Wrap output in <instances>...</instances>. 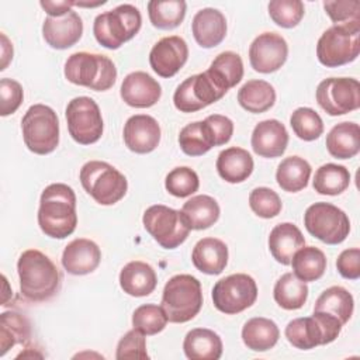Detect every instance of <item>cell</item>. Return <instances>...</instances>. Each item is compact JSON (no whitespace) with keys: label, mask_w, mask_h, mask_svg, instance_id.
<instances>
[{"label":"cell","mask_w":360,"mask_h":360,"mask_svg":"<svg viewBox=\"0 0 360 360\" xmlns=\"http://www.w3.org/2000/svg\"><path fill=\"white\" fill-rule=\"evenodd\" d=\"M21 131L25 146L37 155H48L59 143L58 115L45 104H34L25 111Z\"/></svg>","instance_id":"obj_8"},{"label":"cell","mask_w":360,"mask_h":360,"mask_svg":"<svg viewBox=\"0 0 360 360\" xmlns=\"http://www.w3.org/2000/svg\"><path fill=\"white\" fill-rule=\"evenodd\" d=\"M69 135L80 145H91L103 135V117L97 103L87 96L72 98L65 111Z\"/></svg>","instance_id":"obj_12"},{"label":"cell","mask_w":360,"mask_h":360,"mask_svg":"<svg viewBox=\"0 0 360 360\" xmlns=\"http://www.w3.org/2000/svg\"><path fill=\"white\" fill-rule=\"evenodd\" d=\"M191 31L201 48H214L219 45L226 35L225 15L212 7L202 8L193 17Z\"/></svg>","instance_id":"obj_23"},{"label":"cell","mask_w":360,"mask_h":360,"mask_svg":"<svg viewBox=\"0 0 360 360\" xmlns=\"http://www.w3.org/2000/svg\"><path fill=\"white\" fill-rule=\"evenodd\" d=\"M200 180L197 173L187 167V166H179L170 170L165 179V187L169 191V194L183 198L194 194L198 190Z\"/></svg>","instance_id":"obj_44"},{"label":"cell","mask_w":360,"mask_h":360,"mask_svg":"<svg viewBox=\"0 0 360 360\" xmlns=\"http://www.w3.org/2000/svg\"><path fill=\"white\" fill-rule=\"evenodd\" d=\"M238 103L246 111L260 114L274 105L276 90L266 80H248L238 91Z\"/></svg>","instance_id":"obj_32"},{"label":"cell","mask_w":360,"mask_h":360,"mask_svg":"<svg viewBox=\"0 0 360 360\" xmlns=\"http://www.w3.org/2000/svg\"><path fill=\"white\" fill-rule=\"evenodd\" d=\"M273 297L283 309H300L307 302L308 285L294 273H285L276 281Z\"/></svg>","instance_id":"obj_39"},{"label":"cell","mask_w":360,"mask_h":360,"mask_svg":"<svg viewBox=\"0 0 360 360\" xmlns=\"http://www.w3.org/2000/svg\"><path fill=\"white\" fill-rule=\"evenodd\" d=\"M205 121L210 124L212 129L217 146H221L229 142L233 134V122L231 118L221 114H211L205 118Z\"/></svg>","instance_id":"obj_51"},{"label":"cell","mask_w":360,"mask_h":360,"mask_svg":"<svg viewBox=\"0 0 360 360\" xmlns=\"http://www.w3.org/2000/svg\"><path fill=\"white\" fill-rule=\"evenodd\" d=\"M360 52V21L333 24L318 39L316 56L326 68H339L357 59Z\"/></svg>","instance_id":"obj_5"},{"label":"cell","mask_w":360,"mask_h":360,"mask_svg":"<svg viewBox=\"0 0 360 360\" xmlns=\"http://www.w3.org/2000/svg\"><path fill=\"white\" fill-rule=\"evenodd\" d=\"M326 149L336 159H350L360 150V127L356 122H339L326 135Z\"/></svg>","instance_id":"obj_29"},{"label":"cell","mask_w":360,"mask_h":360,"mask_svg":"<svg viewBox=\"0 0 360 360\" xmlns=\"http://www.w3.org/2000/svg\"><path fill=\"white\" fill-rule=\"evenodd\" d=\"M305 246V238L300 228L291 222L277 224L269 235L271 256L281 264L288 266L298 249Z\"/></svg>","instance_id":"obj_25"},{"label":"cell","mask_w":360,"mask_h":360,"mask_svg":"<svg viewBox=\"0 0 360 360\" xmlns=\"http://www.w3.org/2000/svg\"><path fill=\"white\" fill-rule=\"evenodd\" d=\"M354 300L353 295L340 285H332L326 288L315 301L314 312H323L335 316L345 325L353 314Z\"/></svg>","instance_id":"obj_33"},{"label":"cell","mask_w":360,"mask_h":360,"mask_svg":"<svg viewBox=\"0 0 360 360\" xmlns=\"http://www.w3.org/2000/svg\"><path fill=\"white\" fill-rule=\"evenodd\" d=\"M252 149L262 158H278L288 145V132L278 120H264L256 124L252 132Z\"/></svg>","instance_id":"obj_21"},{"label":"cell","mask_w":360,"mask_h":360,"mask_svg":"<svg viewBox=\"0 0 360 360\" xmlns=\"http://www.w3.org/2000/svg\"><path fill=\"white\" fill-rule=\"evenodd\" d=\"M267 8L270 18L283 28H294L305 14L304 3L300 0H273Z\"/></svg>","instance_id":"obj_45"},{"label":"cell","mask_w":360,"mask_h":360,"mask_svg":"<svg viewBox=\"0 0 360 360\" xmlns=\"http://www.w3.org/2000/svg\"><path fill=\"white\" fill-rule=\"evenodd\" d=\"M350 184V173L342 165L326 163L316 169L314 176V190L323 195L342 194Z\"/></svg>","instance_id":"obj_40"},{"label":"cell","mask_w":360,"mask_h":360,"mask_svg":"<svg viewBox=\"0 0 360 360\" xmlns=\"http://www.w3.org/2000/svg\"><path fill=\"white\" fill-rule=\"evenodd\" d=\"M188 46L179 35H170L159 39L150 49L149 63L160 77H173L187 62Z\"/></svg>","instance_id":"obj_17"},{"label":"cell","mask_w":360,"mask_h":360,"mask_svg":"<svg viewBox=\"0 0 360 360\" xmlns=\"http://www.w3.org/2000/svg\"><path fill=\"white\" fill-rule=\"evenodd\" d=\"M63 269L73 276H84L94 271L101 260V250L96 242L77 238L73 239L63 249L62 253Z\"/></svg>","instance_id":"obj_22"},{"label":"cell","mask_w":360,"mask_h":360,"mask_svg":"<svg viewBox=\"0 0 360 360\" xmlns=\"http://www.w3.org/2000/svg\"><path fill=\"white\" fill-rule=\"evenodd\" d=\"M167 316L162 307L155 304H143L132 314V326L143 335H156L166 328Z\"/></svg>","instance_id":"obj_43"},{"label":"cell","mask_w":360,"mask_h":360,"mask_svg":"<svg viewBox=\"0 0 360 360\" xmlns=\"http://www.w3.org/2000/svg\"><path fill=\"white\" fill-rule=\"evenodd\" d=\"M63 73L68 82L96 91L111 89L117 80V68L114 62L101 53H72L65 62Z\"/></svg>","instance_id":"obj_4"},{"label":"cell","mask_w":360,"mask_h":360,"mask_svg":"<svg viewBox=\"0 0 360 360\" xmlns=\"http://www.w3.org/2000/svg\"><path fill=\"white\" fill-rule=\"evenodd\" d=\"M250 210L260 218H274L280 214L283 204L278 194L269 187H256L249 194Z\"/></svg>","instance_id":"obj_46"},{"label":"cell","mask_w":360,"mask_h":360,"mask_svg":"<svg viewBox=\"0 0 360 360\" xmlns=\"http://www.w3.org/2000/svg\"><path fill=\"white\" fill-rule=\"evenodd\" d=\"M24 98L21 84L8 77L0 80V115L7 117L18 110Z\"/></svg>","instance_id":"obj_48"},{"label":"cell","mask_w":360,"mask_h":360,"mask_svg":"<svg viewBox=\"0 0 360 360\" xmlns=\"http://www.w3.org/2000/svg\"><path fill=\"white\" fill-rule=\"evenodd\" d=\"M187 4L183 0H150L148 14L153 27L159 30H173L181 24Z\"/></svg>","instance_id":"obj_41"},{"label":"cell","mask_w":360,"mask_h":360,"mask_svg":"<svg viewBox=\"0 0 360 360\" xmlns=\"http://www.w3.org/2000/svg\"><path fill=\"white\" fill-rule=\"evenodd\" d=\"M311 176V165L300 156H288L280 162L276 172L277 184L288 193H297L307 187Z\"/></svg>","instance_id":"obj_37"},{"label":"cell","mask_w":360,"mask_h":360,"mask_svg":"<svg viewBox=\"0 0 360 360\" xmlns=\"http://www.w3.org/2000/svg\"><path fill=\"white\" fill-rule=\"evenodd\" d=\"M82 34L83 21L73 10L60 17H46L42 24V37L45 42L55 49L73 46L82 38Z\"/></svg>","instance_id":"obj_19"},{"label":"cell","mask_w":360,"mask_h":360,"mask_svg":"<svg viewBox=\"0 0 360 360\" xmlns=\"http://www.w3.org/2000/svg\"><path fill=\"white\" fill-rule=\"evenodd\" d=\"M142 222L149 235L165 249L180 246L191 231L181 211L162 204H155L146 208Z\"/></svg>","instance_id":"obj_10"},{"label":"cell","mask_w":360,"mask_h":360,"mask_svg":"<svg viewBox=\"0 0 360 360\" xmlns=\"http://www.w3.org/2000/svg\"><path fill=\"white\" fill-rule=\"evenodd\" d=\"M162 309L167 321L184 323L191 321L202 307L201 283L191 274H176L165 284Z\"/></svg>","instance_id":"obj_3"},{"label":"cell","mask_w":360,"mask_h":360,"mask_svg":"<svg viewBox=\"0 0 360 360\" xmlns=\"http://www.w3.org/2000/svg\"><path fill=\"white\" fill-rule=\"evenodd\" d=\"M124 142L135 153H149L160 142V127L158 121L148 114H136L127 120L124 125Z\"/></svg>","instance_id":"obj_18"},{"label":"cell","mask_w":360,"mask_h":360,"mask_svg":"<svg viewBox=\"0 0 360 360\" xmlns=\"http://www.w3.org/2000/svg\"><path fill=\"white\" fill-rule=\"evenodd\" d=\"M31 339L30 321L14 311L0 315V356H4L15 345H27Z\"/></svg>","instance_id":"obj_35"},{"label":"cell","mask_w":360,"mask_h":360,"mask_svg":"<svg viewBox=\"0 0 360 360\" xmlns=\"http://www.w3.org/2000/svg\"><path fill=\"white\" fill-rule=\"evenodd\" d=\"M207 72L224 91H228L242 80L243 62L236 52L225 51L217 55Z\"/></svg>","instance_id":"obj_34"},{"label":"cell","mask_w":360,"mask_h":360,"mask_svg":"<svg viewBox=\"0 0 360 360\" xmlns=\"http://www.w3.org/2000/svg\"><path fill=\"white\" fill-rule=\"evenodd\" d=\"M280 338L278 326L274 321L263 316H255L245 322L242 328V340L253 352H267L276 346Z\"/></svg>","instance_id":"obj_30"},{"label":"cell","mask_w":360,"mask_h":360,"mask_svg":"<svg viewBox=\"0 0 360 360\" xmlns=\"http://www.w3.org/2000/svg\"><path fill=\"white\" fill-rule=\"evenodd\" d=\"M79 177L84 191L101 205L118 202L128 190L127 177L107 162L90 160L84 163Z\"/></svg>","instance_id":"obj_7"},{"label":"cell","mask_w":360,"mask_h":360,"mask_svg":"<svg viewBox=\"0 0 360 360\" xmlns=\"http://www.w3.org/2000/svg\"><path fill=\"white\" fill-rule=\"evenodd\" d=\"M183 350L190 360H218L222 354V340L211 329L195 328L187 332Z\"/></svg>","instance_id":"obj_28"},{"label":"cell","mask_w":360,"mask_h":360,"mask_svg":"<svg viewBox=\"0 0 360 360\" xmlns=\"http://www.w3.org/2000/svg\"><path fill=\"white\" fill-rule=\"evenodd\" d=\"M41 7L46 11L48 17H60L69 13L73 6V1H41Z\"/></svg>","instance_id":"obj_52"},{"label":"cell","mask_w":360,"mask_h":360,"mask_svg":"<svg viewBox=\"0 0 360 360\" xmlns=\"http://www.w3.org/2000/svg\"><path fill=\"white\" fill-rule=\"evenodd\" d=\"M20 291L31 302H42L58 294L62 285V273L42 252L28 249L17 262Z\"/></svg>","instance_id":"obj_2"},{"label":"cell","mask_w":360,"mask_h":360,"mask_svg":"<svg viewBox=\"0 0 360 360\" xmlns=\"http://www.w3.org/2000/svg\"><path fill=\"white\" fill-rule=\"evenodd\" d=\"M307 231L328 245L342 243L350 232V221L346 212L330 202H315L304 214Z\"/></svg>","instance_id":"obj_11"},{"label":"cell","mask_w":360,"mask_h":360,"mask_svg":"<svg viewBox=\"0 0 360 360\" xmlns=\"http://www.w3.org/2000/svg\"><path fill=\"white\" fill-rule=\"evenodd\" d=\"M120 93L125 104L135 108H148L159 101L162 87L150 75L138 70L124 77Z\"/></svg>","instance_id":"obj_20"},{"label":"cell","mask_w":360,"mask_h":360,"mask_svg":"<svg viewBox=\"0 0 360 360\" xmlns=\"http://www.w3.org/2000/svg\"><path fill=\"white\" fill-rule=\"evenodd\" d=\"M287 41L276 32L259 34L249 46L250 66L259 73H273L287 60Z\"/></svg>","instance_id":"obj_16"},{"label":"cell","mask_w":360,"mask_h":360,"mask_svg":"<svg viewBox=\"0 0 360 360\" xmlns=\"http://www.w3.org/2000/svg\"><path fill=\"white\" fill-rule=\"evenodd\" d=\"M191 262L201 273L221 274L228 264V246L221 239L202 238L193 248Z\"/></svg>","instance_id":"obj_24"},{"label":"cell","mask_w":360,"mask_h":360,"mask_svg":"<svg viewBox=\"0 0 360 360\" xmlns=\"http://www.w3.org/2000/svg\"><path fill=\"white\" fill-rule=\"evenodd\" d=\"M342 322L332 315L314 312L312 316L295 318L285 326L287 340L297 349L309 350L332 343L342 330Z\"/></svg>","instance_id":"obj_9"},{"label":"cell","mask_w":360,"mask_h":360,"mask_svg":"<svg viewBox=\"0 0 360 360\" xmlns=\"http://www.w3.org/2000/svg\"><path fill=\"white\" fill-rule=\"evenodd\" d=\"M38 225L46 236L55 239H65L75 232L77 214L76 194L72 187L63 183L45 187L39 198Z\"/></svg>","instance_id":"obj_1"},{"label":"cell","mask_w":360,"mask_h":360,"mask_svg":"<svg viewBox=\"0 0 360 360\" xmlns=\"http://www.w3.org/2000/svg\"><path fill=\"white\" fill-rule=\"evenodd\" d=\"M141 25V11L132 4H120L94 18L93 34L101 46L118 49L138 34Z\"/></svg>","instance_id":"obj_6"},{"label":"cell","mask_w":360,"mask_h":360,"mask_svg":"<svg viewBox=\"0 0 360 360\" xmlns=\"http://www.w3.org/2000/svg\"><path fill=\"white\" fill-rule=\"evenodd\" d=\"M339 274L347 280H357L360 277V249L352 248L343 250L336 260Z\"/></svg>","instance_id":"obj_50"},{"label":"cell","mask_w":360,"mask_h":360,"mask_svg":"<svg viewBox=\"0 0 360 360\" xmlns=\"http://www.w3.org/2000/svg\"><path fill=\"white\" fill-rule=\"evenodd\" d=\"M181 214L186 218L190 229L201 231L212 226L218 221L221 210L215 198L200 194L191 197L183 204Z\"/></svg>","instance_id":"obj_31"},{"label":"cell","mask_w":360,"mask_h":360,"mask_svg":"<svg viewBox=\"0 0 360 360\" xmlns=\"http://www.w3.org/2000/svg\"><path fill=\"white\" fill-rule=\"evenodd\" d=\"M1 58H3V62H1V68L0 70H4L7 68V63L8 60L13 58V45L8 42L7 37L4 34H1Z\"/></svg>","instance_id":"obj_53"},{"label":"cell","mask_w":360,"mask_h":360,"mask_svg":"<svg viewBox=\"0 0 360 360\" xmlns=\"http://www.w3.org/2000/svg\"><path fill=\"white\" fill-rule=\"evenodd\" d=\"M117 360L124 359H149L146 352V339L142 332L138 329L128 330L118 342L117 352H115Z\"/></svg>","instance_id":"obj_47"},{"label":"cell","mask_w":360,"mask_h":360,"mask_svg":"<svg viewBox=\"0 0 360 360\" xmlns=\"http://www.w3.org/2000/svg\"><path fill=\"white\" fill-rule=\"evenodd\" d=\"M156 284V271L145 262H129L120 271V285L128 295L146 297L155 291Z\"/></svg>","instance_id":"obj_26"},{"label":"cell","mask_w":360,"mask_h":360,"mask_svg":"<svg viewBox=\"0 0 360 360\" xmlns=\"http://www.w3.org/2000/svg\"><path fill=\"white\" fill-rule=\"evenodd\" d=\"M256 298V281L245 273L226 276L218 280L212 288L214 307L226 315H235L248 309L255 304Z\"/></svg>","instance_id":"obj_13"},{"label":"cell","mask_w":360,"mask_h":360,"mask_svg":"<svg viewBox=\"0 0 360 360\" xmlns=\"http://www.w3.org/2000/svg\"><path fill=\"white\" fill-rule=\"evenodd\" d=\"M323 8L335 24L360 21V1L357 0L323 1Z\"/></svg>","instance_id":"obj_49"},{"label":"cell","mask_w":360,"mask_h":360,"mask_svg":"<svg viewBox=\"0 0 360 360\" xmlns=\"http://www.w3.org/2000/svg\"><path fill=\"white\" fill-rule=\"evenodd\" d=\"M292 273L304 283L319 280L326 270V256L315 246H302L291 259Z\"/></svg>","instance_id":"obj_38"},{"label":"cell","mask_w":360,"mask_h":360,"mask_svg":"<svg viewBox=\"0 0 360 360\" xmlns=\"http://www.w3.org/2000/svg\"><path fill=\"white\" fill-rule=\"evenodd\" d=\"M215 166L221 179L236 184L245 181L252 174L255 163L246 149L231 146L219 152Z\"/></svg>","instance_id":"obj_27"},{"label":"cell","mask_w":360,"mask_h":360,"mask_svg":"<svg viewBox=\"0 0 360 360\" xmlns=\"http://www.w3.org/2000/svg\"><path fill=\"white\" fill-rule=\"evenodd\" d=\"M179 145L186 155L201 156L217 146V142L210 124L204 120L183 127L179 134Z\"/></svg>","instance_id":"obj_36"},{"label":"cell","mask_w":360,"mask_h":360,"mask_svg":"<svg viewBox=\"0 0 360 360\" xmlns=\"http://www.w3.org/2000/svg\"><path fill=\"white\" fill-rule=\"evenodd\" d=\"M315 97L326 114L343 115L360 107V83L353 77H329L318 84Z\"/></svg>","instance_id":"obj_14"},{"label":"cell","mask_w":360,"mask_h":360,"mask_svg":"<svg viewBox=\"0 0 360 360\" xmlns=\"http://www.w3.org/2000/svg\"><path fill=\"white\" fill-rule=\"evenodd\" d=\"M225 93L226 91H224L205 70L181 82L174 90L173 103L181 112H195L218 101Z\"/></svg>","instance_id":"obj_15"},{"label":"cell","mask_w":360,"mask_h":360,"mask_svg":"<svg viewBox=\"0 0 360 360\" xmlns=\"http://www.w3.org/2000/svg\"><path fill=\"white\" fill-rule=\"evenodd\" d=\"M290 125L300 139L308 142L318 139L323 132V121L321 115L309 107L294 110L290 117Z\"/></svg>","instance_id":"obj_42"}]
</instances>
